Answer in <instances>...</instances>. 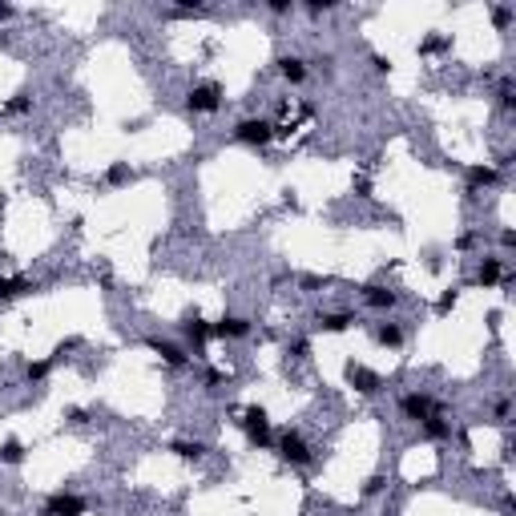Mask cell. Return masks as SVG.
Listing matches in <instances>:
<instances>
[{"label":"cell","instance_id":"25","mask_svg":"<svg viewBox=\"0 0 516 516\" xmlns=\"http://www.w3.org/2000/svg\"><path fill=\"white\" fill-rule=\"evenodd\" d=\"M452 306H456V291H444V295H440V303H436V315H448Z\"/></svg>","mask_w":516,"mask_h":516},{"label":"cell","instance_id":"14","mask_svg":"<svg viewBox=\"0 0 516 516\" xmlns=\"http://www.w3.org/2000/svg\"><path fill=\"white\" fill-rule=\"evenodd\" d=\"M279 73L291 85H299V81H306V61L303 57H279Z\"/></svg>","mask_w":516,"mask_h":516},{"label":"cell","instance_id":"27","mask_svg":"<svg viewBox=\"0 0 516 516\" xmlns=\"http://www.w3.org/2000/svg\"><path fill=\"white\" fill-rule=\"evenodd\" d=\"M444 45H448L444 37H427V41H423V45H420V53H440V48H444Z\"/></svg>","mask_w":516,"mask_h":516},{"label":"cell","instance_id":"32","mask_svg":"<svg viewBox=\"0 0 516 516\" xmlns=\"http://www.w3.org/2000/svg\"><path fill=\"white\" fill-rule=\"evenodd\" d=\"M266 8H270V12H279V17H282V12H286V8H291V0H270V4H266Z\"/></svg>","mask_w":516,"mask_h":516},{"label":"cell","instance_id":"7","mask_svg":"<svg viewBox=\"0 0 516 516\" xmlns=\"http://www.w3.org/2000/svg\"><path fill=\"white\" fill-rule=\"evenodd\" d=\"M45 516H85V500L73 492H57V496H48Z\"/></svg>","mask_w":516,"mask_h":516},{"label":"cell","instance_id":"35","mask_svg":"<svg viewBox=\"0 0 516 516\" xmlns=\"http://www.w3.org/2000/svg\"><path fill=\"white\" fill-rule=\"evenodd\" d=\"M12 12H17V8H12V4H0V21H8V17H12Z\"/></svg>","mask_w":516,"mask_h":516},{"label":"cell","instance_id":"11","mask_svg":"<svg viewBox=\"0 0 516 516\" xmlns=\"http://www.w3.org/2000/svg\"><path fill=\"white\" fill-rule=\"evenodd\" d=\"M496 178H500V174H496L492 165H472L468 169V198H476L480 186H496Z\"/></svg>","mask_w":516,"mask_h":516},{"label":"cell","instance_id":"33","mask_svg":"<svg viewBox=\"0 0 516 516\" xmlns=\"http://www.w3.org/2000/svg\"><path fill=\"white\" fill-rule=\"evenodd\" d=\"M371 65H376L379 73H387V69H391V61H387V57H371Z\"/></svg>","mask_w":516,"mask_h":516},{"label":"cell","instance_id":"2","mask_svg":"<svg viewBox=\"0 0 516 516\" xmlns=\"http://www.w3.org/2000/svg\"><path fill=\"white\" fill-rule=\"evenodd\" d=\"M242 427H246V440H250V444H258V448H270V444H275V436H270V416H266L262 407H246Z\"/></svg>","mask_w":516,"mask_h":516},{"label":"cell","instance_id":"9","mask_svg":"<svg viewBox=\"0 0 516 516\" xmlns=\"http://www.w3.org/2000/svg\"><path fill=\"white\" fill-rule=\"evenodd\" d=\"M396 291H391V286H376V282H371V286H363V303L367 306H376V311H391V306H396Z\"/></svg>","mask_w":516,"mask_h":516},{"label":"cell","instance_id":"30","mask_svg":"<svg viewBox=\"0 0 516 516\" xmlns=\"http://www.w3.org/2000/svg\"><path fill=\"white\" fill-rule=\"evenodd\" d=\"M500 105H504V109H513V85H508V81L500 85Z\"/></svg>","mask_w":516,"mask_h":516},{"label":"cell","instance_id":"20","mask_svg":"<svg viewBox=\"0 0 516 516\" xmlns=\"http://www.w3.org/2000/svg\"><path fill=\"white\" fill-rule=\"evenodd\" d=\"M376 343H383V347H399V343H403V331H399L396 323H379V327H376Z\"/></svg>","mask_w":516,"mask_h":516},{"label":"cell","instance_id":"3","mask_svg":"<svg viewBox=\"0 0 516 516\" xmlns=\"http://www.w3.org/2000/svg\"><path fill=\"white\" fill-rule=\"evenodd\" d=\"M234 138L242 141V145H266V141L275 138V125L266 118H242L234 125Z\"/></svg>","mask_w":516,"mask_h":516},{"label":"cell","instance_id":"22","mask_svg":"<svg viewBox=\"0 0 516 516\" xmlns=\"http://www.w3.org/2000/svg\"><path fill=\"white\" fill-rule=\"evenodd\" d=\"M0 460H4V464H21V460H24V444H21V440H4V444H0Z\"/></svg>","mask_w":516,"mask_h":516},{"label":"cell","instance_id":"17","mask_svg":"<svg viewBox=\"0 0 516 516\" xmlns=\"http://www.w3.org/2000/svg\"><path fill=\"white\" fill-rule=\"evenodd\" d=\"M347 327H355L351 311H339V315H323V319H319V331H331V335H335V331H347Z\"/></svg>","mask_w":516,"mask_h":516},{"label":"cell","instance_id":"31","mask_svg":"<svg viewBox=\"0 0 516 516\" xmlns=\"http://www.w3.org/2000/svg\"><path fill=\"white\" fill-rule=\"evenodd\" d=\"M222 383H226L222 371H206V387H222Z\"/></svg>","mask_w":516,"mask_h":516},{"label":"cell","instance_id":"10","mask_svg":"<svg viewBox=\"0 0 516 516\" xmlns=\"http://www.w3.org/2000/svg\"><path fill=\"white\" fill-rule=\"evenodd\" d=\"M149 351H158L162 363H169V367H186L190 363V355L182 347H174V343H165V339H149Z\"/></svg>","mask_w":516,"mask_h":516},{"label":"cell","instance_id":"8","mask_svg":"<svg viewBox=\"0 0 516 516\" xmlns=\"http://www.w3.org/2000/svg\"><path fill=\"white\" fill-rule=\"evenodd\" d=\"M246 335H250V323L242 315H222L214 323V339H246Z\"/></svg>","mask_w":516,"mask_h":516},{"label":"cell","instance_id":"4","mask_svg":"<svg viewBox=\"0 0 516 516\" xmlns=\"http://www.w3.org/2000/svg\"><path fill=\"white\" fill-rule=\"evenodd\" d=\"M186 105L194 113H218V105H222V89L214 85V81H202V85H194L186 93Z\"/></svg>","mask_w":516,"mask_h":516},{"label":"cell","instance_id":"15","mask_svg":"<svg viewBox=\"0 0 516 516\" xmlns=\"http://www.w3.org/2000/svg\"><path fill=\"white\" fill-rule=\"evenodd\" d=\"M169 452H174V456H182V460H202L210 448L202 444V440H174V444H169Z\"/></svg>","mask_w":516,"mask_h":516},{"label":"cell","instance_id":"18","mask_svg":"<svg viewBox=\"0 0 516 516\" xmlns=\"http://www.w3.org/2000/svg\"><path fill=\"white\" fill-rule=\"evenodd\" d=\"M500 275H504L500 258H484V262H480V275H476V279H480V286H496V282H500Z\"/></svg>","mask_w":516,"mask_h":516},{"label":"cell","instance_id":"21","mask_svg":"<svg viewBox=\"0 0 516 516\" xmlns=\"http://www.w3.org/2000/svg\"><path fill=\"white\" fill-rule=\"evenodd\" d=\"M105 182H109V186H125V182H133V169H129L125 162H113L109 169H105Z\"/></svg>","mask_w":516,"mask_h":516},{"label":"cell","instance_id":"5","mask_svg":"<svg viewBox=\"0 0 516 516\" xmlns=\"http://www.w3.org/2000/svg\"><path fill=\"white\" fill-rule=\"evenodd\" d=\"M399 412H403L407 420L420 423L436 412V403H432V396H423V391H407V396H399Z\"/></svg>","mask_w":516,"mask_h":516},{"label":"cell","instance_id":"24","mask_svg":"<svg viewBox=\"0 0 516 516\" xmlns=\"http://www.w3.org/2000/svg\"><path fill=\"white\" fill-rule=\"evenodd\" d=\"M492 24H496V28H508V24H513V8H504V4L492 8Z\"/></svg>","mask_w":516,"mask_h":516},{"label":"cell","instance_id":"6","mask_svg":"<svg viewBox=\"0 0 516 516\" xmlns=\"http://www.w3.org/2000/svg\"><path fill=\"white\" fill-rule=\"evenodd\" d=\"M347 383H351L359 396H376L379 387H383V379L376 371H367L363 363H347Z\"/></svg>","mask_w":516,"mask_h":516},{"label":"cell","instance_id":"19","mask_svg":"<svg viewBox=\"0 0 516 516\" xmlns=\"http://www.w3.org/2000/svg\"><path fill=\"white\" fill-rule=\"evenodd\" d=\"M4 113H8V118H24V113H33V93H12V101H8V105H4Z\"/></svg>","mask_w":516,"mask_h":516},{"label":"cell","instance_id":"1","mask_svg":"<svg viewBox=\"0 0 516 516\" xmlns=\"http://www.w3.org/2000/svg\"><path fill=\"white\" fill-rule=\"evenodd\" d=\"M279 456L282 460H286V464H295V468H306V464H311V460H315V452H311V444H306L303 436H299V432H282L279 436Z\"/></svg>","mask_w":516,"mask_h":516},{"label":"cell","instance_id":"23","mask_svg":"<svg viewBox=\"0 0 516 516\" xmlns=\"http://www.w3.org/2000/svg\"><path fill=\"white\" fill-rule=\"evenodd\" d=\"M48 371H53V363H48V359H37V363L24 367V379H28V383H45Z\"/></svg>","mask_w":516,"mask_h":516},{"label":"cell","instance_id":"13","mask_svg":"<svg viewBox=\"0 0 516 516\" xmlns=\"http://www.w3.org/2000/svg\"><path fill=\"white\" fill-rule=\"evenodd\" d=\"M420 427H423V436H427V440H448V436H452V423H448L440 412H432L427 420H420Z\"/></svg>","mask_w":516,"mask_h":516},{"label":"cell","instance_id":"26","mask_svg":"<svg viewBox=\"0 0 516 516\" xmlns=\"http://www.w3.org/2000/svg\"><path fill=\"white\" fill-rule=\"evenodd\" d=\"M383 484H387L383 476H371V480L363 484V496H376V492H383Z\"/></svg>","mask_w":516,"mask_h":516},{"label":"cell","instance_id":"16","mask_svg":"<svg viewBox=\"0 0 516 516\" xmlns=\"http://www.w3.org/2000/svg\"><path fill=\"white\" fill-rule=\"evenodd\" d=\"M186 335L194 339V343H198V347H202L206 339H214V327L206 323V319H202V315H190V319H186Z\"/></svg>","mask_w":516,"mask_h":516},{"label":"cell","instance_id":"28","mask_svg":"<svg viewBox=\"0 0 516 516\" xmlns=\"http://www.w3.org/2000/svg\"><path fill=\"white\" fill-rule=\"evenodd\" d=\"M355 190H359V198H371V178L359 174V178H355Z\"/></svg>","mask_w":516,"mask_h":516},{"label":"cell","instance_id":"12","mask_svg":"<svg viewBox=\"0 0 516 516\" xmlns=\"http://www.w3.org/2000/svg\"><path fill=\"white\" fill-rule=\"evenodd\" d=\"M33 291H37V282H33V279H0V303L21 299V295H33Z\"/></svg>","mask_w":516,"mask_h":516},{"label":"cell","instance_id":"36","mask_svg":"<svg viewBox=\"0 0 516 516\" xmlns=\"http://www.w3.org/2000/svg\"><path fill=\"white\" fill-rule=\"evenodd\" d=\"M4 206H8V198H4V194H0V210H4Z\"/></svg>","mask_w":516,"mask_h":516},{"label":"cell","instance_id":"29","mask_svg":"<svg viewBox=\"0 0 516 516\" xmlns=\"http://www.w3.org/2000/svg\"><path fill=\"white\" fill-rule=\"evenodd\" d=\"M306 8H311V12H331V8H335V0H311Z\"/></svg>","mask_w":516,"mask_h":516},{"label":"cell","instance_id":"34","mask_svg":"<svg viewBox=\"0 0 516 516\" xmlns=\"http://www.w3.org/2000/svg\"><path fill=\"white\" fill-rule=\"evenodd\" d=\"M472 242H476V234H460V238H456V246H460V250H468Z\"/></svg>","mask_w":516,"mask_h":516}]
</instances>
